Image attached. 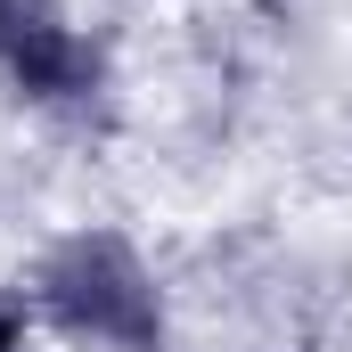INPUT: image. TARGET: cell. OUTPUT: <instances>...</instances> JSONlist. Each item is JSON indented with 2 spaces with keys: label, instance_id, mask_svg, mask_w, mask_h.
Masks as SVG:
<instances>
[{
  "label": "cell",
  "instance_id": "obj_1",
  "mask_svg": "<svg viewBox=\"0 0 352 352\" xmlns=\"http://www.w3.org/2000/svg\"><path fill=\"white\" fill-rule=\"evenodd\" d=\"M41 311L58 328L90 336V344H115V352H156L164 344L156 278H148V263L115 230H82V238H66L41 263Z\"/></svg>",
  "mask_w": 352,
  "mask_h": 352
},
{
  "label": "cell",
  "instance_id": "obj_2",
  "mask_svg": "<svg viewBox=\"0 0 352 352\" xmlns=\"http://www.w3.org/2000/svg\"><path fill=\"white\" fill-rule=\"evenodd\" d=\"M0 74L41 107H74L98 90V50L66 25L58 0H0Z\"/></svg>",
  "mask_w": 352,
  "mask_h": 352
},
{
  "label": "cell",
  "instance_id": "obj_3",
  "mask_svg": "<svg viewBox=\"0 0 352 352\" xmlns=\"http://www.w3.org/2000/svg\"><path fill=\"white\" fill-rule=\"evenodd\" d=\"M0 352H25V320H16L8 303H0Z\"/></svg>",
  "mask_w": 352,
  "mask_h": 352
}]
</instances>
